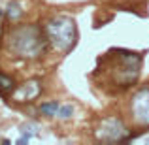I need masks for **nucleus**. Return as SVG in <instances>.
Masks as SVG:
<instances>
[{
  "label": "nucleus",
  "instance_id": "nucleus-1",
  "mask_svg": "<svg viewBox=\"0 0 149 145\" xmlns=\"http://www.w3.org/2000/svg\"><path fill=\"white\" fill-rule=\"evenodd\" d=\"M8 47L23 58H36L45 51V38L36 25L15 26L8 36Z\"/></svg>",
  "mask_w": 149,
  "mask_h": 145
},
{
  "label": "nucleus",
  "instance_id": "nucleus-2",
  "mask_svg": "<svg viewBox=\"0 0 149 145\" xmlns=\"http://www.w3.org/2000/svg\"><path fill=\"white\" fill-rule=\"evenodd\" d=\"M44 30L47 42L61 53H70L77 42L76 21L68 15H55V17L47 19Z\"/></svg>",
  "mask_w": 149,
  "mask_h": 145
},
{
  "label": "nucleus",
  "instance_id": "nucleus-3",
  "mask_svg": "<svg viewBox=\"0 0 149 145\" xmlns=\"http://www.w3.org/2000/svg\"><path fill=\"white\" fill-rule=\"evenodd\" d=\"M115 58V64L111 66V81L117 87H130L138 81L140 68H142V57L138 53L125 49H113L109 51Z\"/></svg>",
  "mask_w": 149,
  "mask_h": 145
},
{
  "label": "nucleus",
  "instance_id": "nucleus-4",
  "mask_svg": "<svg viewBox=\"0 0 149 145\" xmlns=\"http://www.w3.org/2000/svg\"><path fill=\"white\" fill-rule=\"evenodd\" d=\"M96 139L100 142H108V143H115V142H128L130 136H128V128L125 124V121L117 115L111 117H104L98 123L95 130Z\"/></svg>",
  "mask_w": 149,
  "mask_h": 145
},
{
  "label": "nucleus",
  "instance_id": "nucleus-5",
  "mask_svg": "<svg viewBox=\"0 0 149 145\" xmlns=\"http://www.w3.org/2000/svg\"><path fill=\"white\" fill-rule=\"evenodd\" d=\"M130 115L138 126L149 128V85L142 87L132 94L130 100Z\"/></svg>",
  "mask_w": 149,
  "mask_h": 145
},
{
  "label": "nucleus",
  "instance_id": "nucleus-6",
  "mask_svg": "<svg viewBox=\"0 0 149 145\" xmlns=\"http://www.w3.org/2000/svg\"><path fill=\"white\" fill-rule=\"evenodd\" d=\"M42 92V83L38 79H30L26 83H23L19 89L13 91V98L17 102H32L40 96Z\"/></svg>",
  "mask_w": 149,
  "mask_h": 145
},
{
  "label": "nucleus",
  "instance_id": "nucleus-7",
  "mask_svg": "<svg viewBox=\"0 0 149 145\" xmlns=\"http://www.w3.org/2000/svg\"><path fill=\"white\" fill-rule=\"evenodd\" d=\"M15 91V81L13 77H10L8 74L0 72V94L2 96H8V94H13Z\"/></svg>",
  "mask_w": 149,
  "mask_h": 145
},
{
  "label": "nucleus",
  "instance_id": "nucleus-8",
  "mask_svg": "<svg viewBox=\"0 0 149 145\" xmlns=\"http://www.w3.org/2000/svg\"><path fill=\"white\" fill-rule=\"evenodd\" d=\"M23 15V10H21V6H19V2H10L8 4V8H6V17L10 19V21H17L19 17Z\"/></svg>",
  "mask_w": 149,
  "mask_h": 145
},
{
  "label": "nucleus",
  "instance_id": "nucleus-9",
  "mask_svg": "<svg viewBox=\"0 0 149 145\" xmlns=\"http://www.w3.org/2000/svg\"><path fill=\"white\" fill-rule=\"evenodd\" d=\"M58 102H44V104L40 105V113L42 115H45V117H55L57 115V111H58Z\"/></svg>",
  "mask_w": 149,
  "mask_h": 145
},
{
  "label": "nucleus",
  "instance_id": "nucleus-10",
  "mask_svg": "<svg viewBox=\"0 0 149 145\" xmlns=\"http://www.w3.org/2000/svg\"><path fill=\"white\" fill-rule=\"evenodd\" d=\"M19 130H21V134H26V136H36L38 134V124H34V123H25V124H21L19 126Z\"/></svg>",
  "mask_w": 149,
  "mask_h": 145
},
{
  "label": "nucleus",
  "instance_id": "nucleus-11",
  "mask_svg": "<svg viewBox=\"0 0 149 145\" xmlns=\"http://www.w3.org/2000/svg\"><path fill=\"white\" fill-rule=\"evenodd\" d=\"M57 115L61 117V119H70V117L74 115V108L72 105H61L57 111Z\"/></svg>",
  "mask_w": 149,
  "mask_h": 145
},
{
  "label": "nucleus",
  "instance_id": "nucleus-12",
  "mask_svg": "<svg viewBox=\"0 0 149 145\" xmlns=\"http://www.w3.org/2000/svg\"><path fill=\"white\" fill-rule=\"evenodd\" d=\"M146 143H149V139H146Z\"/></svg>",
  "mask_w": 149,
  "mask_h": 145
}]
</instances>
